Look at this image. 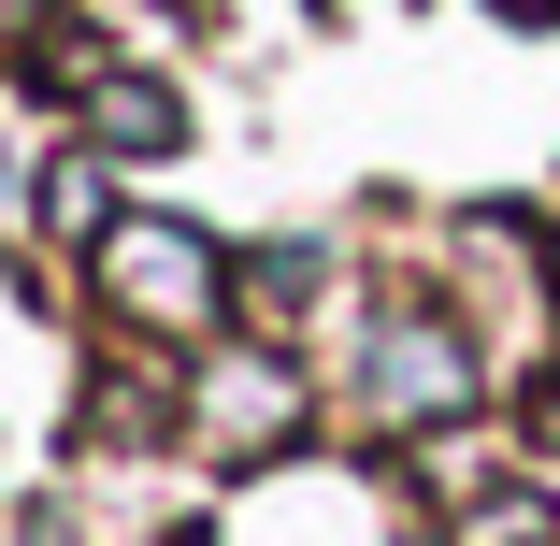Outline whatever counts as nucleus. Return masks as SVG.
<instances>
[{
    "label": "nucleus",
    "mask_w": 560,
    "mask_h": 546,
    "mask_svg": "<svg viewBox=\"0 0 560 546\" xmlns=\"http://www.w3.org/2000/svg\"><path fill=\"white\" fill-rule=\"evenodd\" d=\"M517 15H546V0H517Z\"/></svg>",
    "instance_id": "obj_6"
},
{
    "label": "nucleus",
    "mask_w": 560,
    "mask_h": 546,
    "mask_svg": "<svg viewBox=\"0 0 560 546\" xmlns=\"http://www.w3.org/2000/svg\"><path fill=\"white\" fill-rule=\"evenodd\" d=\"M360 417L374 431L475 417V332H445V316H374V332H360Z\"/></svg>",
    "instance_id": "obj_1"
},
{
    "label": "nucleus",
    "mask_w": 560,
    "mask_h": 546,
    "mask_svg": "<svg viewBox=\"0 0 560 546\" xmlns=\"http://www.w3.org/2000/svg\"><path fill=\"white\" fill-rule=\"evenodd\" d=\"M187 116H173V86H130V72H101V144H130V159H159Z\"/></svg>",
    "instance_id": "obj_4"
},
{
    "label": "nucleus",
    "mask_w": 560,
    "mask_h": 546,
    "mask_svg": "<svg viewBox=\"0 0 560 546\" xmlns=\"http://www.w3.org/2000/svg\"><path fill=\"white\" fill-rule=\"evenodd\" d=\"M101 288H116V316H144V332H215V302H231V274H215V245L187 216H116V231H101Z\"/></svg>",
    "instance_id": "obj_2"
},
{
    "label": "nucleus",
    "mask_w": 560,
    "mask_h": 546,
    "mask_svg": "<svg viewBox=\"0 0 560 546\" xmlns=\"http://www.w3.org/2000/svg\"><path fill=\"white\" fill-rule=\"evenodd\" d=\"M546 446H560V388H546Z\"/></svg>",
    "instance_id": "obj_5"
},
{
    "label": "nucleus",
    "mask_w": 560,
    "mask_h": 546,
    "mask_svg": "<svg viewBox=\"0 0 560 546\" xmlns=\"http://www.w3.org/2000/svg\"><path fill=\"white\" fill-rule=\"evenodd\" d=\"M201 431H215V446H288V431H302V388H288L273 360H245V374L201 388Z\"/></svg>",
    "instance_id": "obj_3"
}]
</instances>
